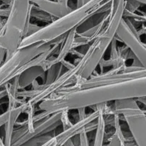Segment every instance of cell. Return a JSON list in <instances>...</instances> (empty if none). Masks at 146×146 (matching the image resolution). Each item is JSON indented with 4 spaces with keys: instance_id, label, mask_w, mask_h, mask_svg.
<instances>
[{
    "instance_id": "obj_16",
    "label": "cell",
    "mask_w": 146,
    "mask_h": 146,
    "mask_svg": "<svg viewBox=\"0 0 146 146\" xmlns=\"http://www.w3.org/2000/svg\"><path fill=\"white\" fill-rule=\"evenodd\" d=\"M141 4L136 0H125V9L131 12H136Z\"/></svg>"
},
{
    "instance_id": "obj_7",
    "label": "cell",
    "mask_w": 146,
    "mask_h": 146,
    "mask_svg": "<svg viewBox=\"0 0 146 146\" xmlns=\"http://www.w3.org/2000/svg\"><path fill=\"white\" fill-rule=\"evenodd\" d=\"M61 111H60L51 114L48 116L37 121L34 123V130L31 133H26L24 136L14 143L11 146H20L31 138L52 132L60 125H61Z\"/></svg>"
},
{
    "instance_id": "obj_14",
    "label": "cell",
    "mask_w": 146,
    "mask_h": 146,
    "mask_svg": "<svg viewBox=\"0 0 146 146\" xmlns=\"http://www.w3.org/2000/svg\"><path fill=\"white\" fill-rule=\"evenodd\" d=\"M54 136V135H50L49 133H48L34 137V138H31L20 146H41L44 143H46L47 141H49L50 139H51Z\"/></svg>"
},
{
    "instance_id": "obj_1",
    "label": "cell",
    "mask_w": 146,
    "mask_h": 146,
    "mask_svg": "<svg viewBox=\"0 0 146 146\" xmlns=\"http://www.w3.org/2000/svg\"><path fill=\"white\" fill-rule=\"evenodd\" d=\"M146 96V76L84 89L61 90L38 104L41 111L34 122L62 111L92 107L100 104Z\"/></svg>"
},
{
    "instance_id": "obj_10",
    "label": "cell",
    "mask_w": 146,
    "mask_h": 146,
    "mask_svg": "<svg viewBox=\"0 0 146 146\" xmlns=\"http://www.w3.org/2000/svg\"><path fill=\"white\" fill-rule=\"evenodd\" d=\"M45 72L46 71L42 65L33 66L25 70L24 72L18 76L19 91L24 90L29 86L32 85L34 81H35L38 77L44 75Z\"/></svg>"
},
{
    "instance_id": "obj_13",
    "label": "cell",
    "mask_w": 146,
    "mask_h": 146,
    "mask_svg": "<svg viewBox=\"0 0 146 146\" xmlns=\"http://www.w3.org/2000/svg\"><path fill=\"white\" fill-rule=\"evenodd\" d=\"M31 17H34V18L37 19H39L41 21H45L49 23L52 22L53 21H54L56 19L54 17H53L52 16L48 14V13L44 11L43 10L40 9L38 7H36L34 4H31Z\"/></svg>"
},
{
    "instance_id": "obj_3",
    "label": "cell",
    "mask_w": 146,
    "mask_h": 146,
    "mask_svg": "<svg viewBox=\"0 0 146 146\" xmlns=\"http://www.w3.org/2000/svg\"><path fill=\"white\" fill-rule=\"evenodd\" d=\"M31 3L29 0H12L10 13L0 34V47L14 54L19 49L23 38L27 35L30 25Z\"/></svg>"
},
{
    "instance_id": "obj_24",
    "label": "cell",
    "mask_w": 146,
    "mask_h": 146,
    "mask_svg": "<svg viewBox=\"0 0 146 146\" xmlns=\"http://www.w3.org/2000/svg\"><path fill=\"white\" fill-rule=\"evenodd\" d=\"M0 1H1V2L4 3V4H9V5H10L11 1H12V0H0Z\"/></svg>"
},
{
    "instance_id": "obj_15",
    "label": "cell",
    "mask_w": 146,
    "mask_h": 146,
    "mask_svg": "<svg viewBox=\"0 0 146 146\" xmlns=\"http://www.w3.org/2000/svg\"><path fill=\"white\" fill-rule=\"evenodd\" d=\"M68 111H61V125H62V131L68 129L71 126H72L73 123L71 122L68 117Z\"/></svg>"
},
{
    "instance_id": "obj_5",
    "label": "cell",
    "mask_w": 146,
    "mask_h": 146,
    "mask_svg": "<svg viewBox=\"0 0 146 146\" xmlns=\"http://www.w3.org/2000/svg\"><path fill=\"white\" fill-rule=\"evenodd\" d=\"M133 23L128 18H123L115 37L128 47L142 66L146 68V45L141 41Z\"/></svg>"
},
{
    "instance_id": "obj_11",
    "label": "cell",
    "mask_w": 146,
    "mask_h": 146,
    "mask_svg": "<svg viewBox=\"0 0 146 146\" xmlns=\"http://www.w3.org/2000/svg\"><path fill=\"white\" fill-rule=\"evenodd\" d=\"M105 104L104 108L101 111V113L99 114V116L98 118V125L96 128V133L95 135V138H94V145L93 146H103L104 145V140H105V133H106V125L105 122V116H104V110L105 108Z\"/></svg>"
},
{
    "instance_id": "obj_22",
    "label": "cell",
    "mask_w": 146,
    "mask_h": 146,
    "mask_svg": "<svg viewBox=\"0 0 146 146\" xmlns=\"http://www.w3.org/2000/svg\"><path fill=\"white\" fill-rule=\"evenodd\" d=\"M137 101H139V102L142 103L144 106H146V96L145 97H141V98H137Z\"/></svg>"
},
{
    "instance_id": "obj_8",
    "label": "cell",
    "mask_w": 146,
    "mask_h": 146,
    "mask_svg": "<svg viewBox=\"0 0 146 146\" xmlns=\"http://www.w3.org/2000/svg\"><path fill=\"white\" fill-rule=\"evenodd\" d=\"M40 9L52 16L55 19L60 18L69 13L73 9L68 3L60 2L56 0H29Z\"/></svg>"
},
{
    "instance_id": "obj_23",
    "label": "cell",
    "mask_w": 146,
    "mask_h": 146,
    "mask_svg": "<svg viewBox=\"0 0 146 146\" xmlns=\"http://www.w3.org/2000/svg\"><path fill=\"white\" fill-rule=\"evenodd\" d=\"M64 146H76V145H74L72 139H69V140H68V141H67L65 143H64Z\"/></svg>"
},
{
    "instance_id": "obj_19",
    "label": "cell",
    "mask_w": 146,
    "mask_h": 146,
    "mask_svg": "<svg viewBox=\"0 0 146 146\" xmlns=\"http://www.w3.org/2000/svg\"><path fill=\"white\" fill-rule=\"evenodd\" d=\"M86 107H83V108H79L76 109L78 111V121L79 120H82L85 118L87 116L86 114Z\"/></svg>"
},
{
    "instance_id": "obj_21",
    "label": "cell",
    "mask_w": 146,
    "mask_h": 146,
    "mask_svg": "<svg viewBox=\"0 0 146 146\" xmlns=\"http://www.w3.org/2000/svg\"><path fill=\"white\" fill-rule=\"evenodd\" d=\"M41 146H58V143H57V141L55 135L51 139H50L49 141H47L46 143H44V145Z\"/></svg>"
},
{
    "instance_id": "obj_12",
    "label": "cell",
    "mask_w": 146,
    "mask_h": 146,
    "mask_svg": "<svg viewBox=\"0 0 146 146\" xmlns=\"http://www.w3.org/2000/svg\"><path fill=\"white\" fill-rule=\"evenodd\" d=\"M64 68V66L62 65L61 63L54 64L51 66L46 71V76L45 78L43 80V86H48L50 84H53L56 80L58 78V77L62 74L61 71L62 68Z\"/></svg>"
},
{
    "instance_id": "obj_26",
    "label": "cell",
    "mask_w": 146,
    "mask_h": 146,
    "mask_svg": "<svg viewBox=\"0 0 146 146\" xmlns=\"http://www.w3.org/2000/svg\"><path fill=\"white\" fill-rule=\"evenodd\" d=\"M89 1V0H85V2H86H86H87V1Z\"/></svg>"
},
{
    "instance_id": "obj_4",
    "label": "cell",
    "mask_w": 146,
    "mask_h": 146,
    "mask_svg": "<svg viewBox=\"0 0 146 146\" xmlns=\"http://www.w3.org/2000/svg\"><path fill=\"white\" fill-rule=\"evenodd\" d=\"M55 42L38 43L25 48H19L0 67V88L13 79L19 68L41 53L51 48Z\"/></svg>"
},
{
    "instance_id": "obj_20",
    "label": "cell",
    "mask_w": 146,
    "mask_h": 146,
    "mask_svg": "<svg viewBox=\"0 0 146 146\" xmlns=\"http://www.w3.org/2000/svg\"><path fill=\"white\" fill-rule=\"evenodd\" d=\"M6 54H7V51L4 48L0 47V67L1 66V65L4 64V61H5Z\"/></svg>"
},
{
    "instance_id": "obj_17",
    "label": "cell",
    "mask_w": 146,
    "mask_h": 146,
    "mask_svg": "<svg viewBox=\"0 0 146 146\" xmlns=\"http://www.w3.org/2000/svg\"><path fill=\"white\" fill-rule=\"evenodd\" d=\"M80 146H89V141L88 138V133L85 129L79 133Z\"/></svg>"
},
{
    "instance_id": "obj_25",
    "label": "cell",
    "mask_w": 146,
    "mask_h": 146,
    "mask_svg": "<svg viewBox=\"0 0 146 146\" xmlns=\"http://www.w3.org/2000/svg\"><path fill=\"white\" fill-rule=\"evenodd\" d=\"M136 1L141 3V4H145L146 5V0H136Z\"/></svg>"
},
{
    "instance_id": "obj_6",
    "label": "cell",
    "mask_w": 146,
    "mask_h": 146,
    "mask_svg": "<svg viewBox=\"0 0 146 146\" xmlns=\"http://www.w3.org/2000/svg\"><path fill=\"white\" fill-rule=\"evenodd\" d=\"M122 115L137 146H146V114L139 106L115 111Z\"/></svg>"
},
{
    "instance_id": "obj_9",
    "label": "cell",
    "mask_w": 146,
    "mask_h": 146,
    "mask_svg": "<svg viewBox=\"0 0 146 146\" xmlns=\"http://www.w3.org/2000/svg\"><path fill=\"white\" fill-rule=\"evenodd\" d=\"M29 106V104L28 101H27L20 104L19 106L9 110V114L8 119H7L6 123L4 124V143L5 146H11L13 133H14V127L17 123V120L19 118L21 113H25L27 111Z\"/></svg>"
},
{
    "instance_id": "obj_2",
    "label": "cell",
    "mask_w": 146,
    "mask_h": 146,
    "mask_svg": "<svg viewBox=\"0 0 146 146\" xmlns=\"http://www.w3.org/2000/svg\"><path fill=\"white\" fill-rule=\"evenodd\" d=\"M111 6V0H89L81 7L73 9L64 17L56 19L34 34L24 37L19 49L38 43L54 42L74 29H78L91 17L109 11Z\"/></svg>"
},
{
    "instance_id": "obj_18",
    "label": "cell",
    "mask_w": 146,
    "mask_h": 146,
    "mask_svg": "<svg viewBox=\"0 0 146 146\" xmlns=\"http://www.w3.org/2000/svg\"><path fill=\"white\" fill-rule=\"evenodd\" d=\"M9 114V111L7 110L4 113H3L2 114L0 115V128H1L2 125H4V124L7 122V119H8Z\"/></svg>"
}]
</instances>
